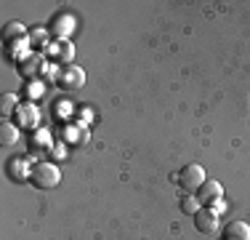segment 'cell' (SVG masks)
Listing matches in <instances>:
<instances>
[{"mask_svg":"<svg viewBox=\"0 0 250 240\" xmlns=\"http://www.w3.org/2000/svg\"><path fill=\"white\" fill-rule=\"evenodd\" d=\"M38 123H40V110L35 101H24V104H19V110H16V125L19 128H35L38 131Z\"/></svg>","mask_w":250,"mask_h":240,"instance_id":"obj_6","label":"cell"},{"mask_svg":"<svg viewBox=\"0 0 250 240\" xmlns=\"http://www.w3.org/2000/svg\"><path fill=\"white\" fill-rule=\"evenodd\" d=\"M16 110H19V99H16V94H3L0 96V115H3V120L8 115H14Z\"/></svg>","mask_w":250,"mask_h":240,"instance_id":"obj_16","label":"cell"},{"mask_svg":"<svg viewBox=\"0 0 250 240\" xmlns=\"http://www.w3.org/2000/svg\"><path fill=\"white\" fill-rule=\"evenodd\" d=\"M75 112V107L69 104V101H56L53 104V115H56V120H69Z\"/></svg>","mask_w":250,"mask_h":240,"instance_id":"obj_19","label":"cell"},{"mask_svg":"<svg viewBox=\"0 0 250 240\" xmlns=\"http://www.w3.org/2000/svg\"><path fill=\"white\" fill-rule=\"evenodd\" d=\"M29 149L32 152H38V155H43V152H51L53 149V139H51V134L45 128H38L32 136H29Z\"/></svg>","mask_w":250,"mask_h":240,"instance_id":"obj_10","label":"cell"},{"mask_svg":"<svg viewBox=\"0 0 250 240\" xmlns=\"http://www.w3.org/2000/svg\"><path fill=\"white\" fill-rule=\"evenodd\" d=\"M45 67H48V64H45V56H43V53H38V51H32L24 62L19 64V72L27 77V80H38V75H43Z\"/></svg>","mask_w":250,"mask_h":240,"instance_id":"obj_5","label":"cell"},{"mask_svg":"<svg viewBox=\"0 0 250 240\" xmlns=\"http://www.w3.org/2000/svg\"><path fill=\"white\" fill-rule=\"evenodd\" d=\"M221 197H224V187L218 182H213V179H208V182L197 190V200L202 206H213V203H218Z\"/></svg>","mask_w":250,"mask_h":240,"instance_id":"obj_9","label":"cell"},{"mask_svg":"<svg viewBox=\"0 0 250 240\" xmlns=\"http://www.w3.org/2000/svg\"><path fill=\"white\" fill-rule=\"evenodd\" d=\"M29 182L38 190H53L62 182V171H59L56 163H35L32 173H29Z\"/></svg>","mask_w":250,"mask_h":240,"instance_id":"obj_1","label":"cell"},{"mask_svg":"<svg viewBox=\"0 0 250 240\" xmlns=\"http://www.w3.org/2000/svg\"><path fill=\"white\" fill-rule=\"evenodd\" d=\"M51 158H53V160H67V144H64V142L53 144V149H51Z\"/></svg>","mask_w":250,"mask_h":240,"instance_id":"obj_21","label":"cell"},{"mask_svg":"<svg viewBox=\"0 0 250 240\" xmlns=\"http://www.w3.org/2000/svg\"><path fill=\"white\" fill-rule=\"evenodd\" d=\"M77 112H83V123L80 125H88L93 120V112H91V107H83V110H77Z\"/></svg>","mask_w":250,"mask_h":240,"instance_id":"obj_23","label":"cell"},{"mask_svg":"<svg viewBox=\"0 0 250 240\" xmlns=\"http://www.w3.org/2000/svg\"><path fill=\"white\" fill-rule=\"evenodd\" d=\"M32 173V160H21V158H11L8 160V176L14 182H21V179H29Z\"/></svg>","mask_w":250,"mask_h":240,"instance_id":"obj_11","label":"cell"},{"mask_svg":"<svg viewBox=\"0 0 250 240\" xmlns=\"http://www.w3.org/2000/svg\"><path fill=\"white\" fill-rule=\"evenodd\" d=\"M24 96H27L29 101L43 99V96H45V80H27V86H24Z\"/></svg>","mask_w":250,"mask_h":240,"instance_id":"obj_17","label":"cell"},{"mask_svg":"<svg viewBox=\"0 0 250 240\" xmlns=\"http://www.w3.org/2000/svg\"><path fill=\"white\" fill-rule=\"evenodd\" d=\"M200 208H202V203L197 200V195H189V192H187V195L181 197V211H184V214L194 216V214L200 211Z\"/></svg>","mask_w":250,"mask_h":240,"instance_id":"obj_18","label":"cell"},{"mask_svg":"<svg viewBox=\"0 0 250 240\" xmlns=\"http://www.w3.org/2000/svg\"><path fill=\"white\" fill-rule=\"evenodd\" d=\"M176 179H178V184H181L187 192H197L202 184L208 182V173H205V168H202L200 163H187L181 171H178Z\"/></svg>","mask_w":250,"mask_h":240,"instance_id":"obj_2","label":"cell"},{"mask_svg":"<svg viewBox=\"0 0 250 240\" xmlns=\"http://www.w3.org/2000/svg\"><path fill=\"white\" fill-rule=\"evenodd\" d=\"M8 46V59L11 62H16V64H21L24 59L32 53V43H29V38H21V40H14V43H5Z\"/></svg>","mask_w":250,"mask_h":240,"instance_id":"obj_12","label":"cell"},{"mask_svg":"<svg viewBox=\"0 0 250 240\" xmlns=\"http://www.w3.org/2000/svg\"><path fill=\"white\" fill-rule=\"evenodd\" d=\"M56 86L62 88V91H67V94H75V91H80V88L85 86V70H83V67H75V64H69V67H64L62 72H59V80H56Z\"/></svg>","mask_w":250,"mask_h":240,"instance_id":"obj_3","label":"cell"},{"mask_svg":"<svg viewBox=\"0 0 250 240\" xmlns=\"http://www.w3.org/2000/svg\"><path fill=\"white\" fill-rule=\"evenodd\" d=\"M19 142V125L11 123V120H3L0 123V144L3 147H14Z\"/></svg>","mask_w":250,"mask_h":240,"instance_id":"obj_14","label":"cell"},{"mask_svg":"<svg viewBox=\"0 0 250 240\" xmlns=\"http://www.w3.org/2000/svg\"><path fill=\"white\" fill-rule=\"evenodd\" d=\"M75 27H77V22H75L72 14H59L51 24V35L56 40H69V35L75 32Z\"/></svg>","mask_w":250,"mask_h":240,"instance_id":"obj_8","label":"cell"},{"mask_svg":"<svg viewBox=\"0 0 250 240\" xmlns=\"http://www.w3.org/2000/svg\"><path fill=\"white\" fill-rule=\"evenodd\" d=\"M208 208H213V211H216L218 216H221V214L226 211V200H224V197H221V200H218V203H213V206H208Z\"/></svg>","mask_w":250,"mask_h":240,"instance_id":"obj_24","label":"cell"},{"mask_svg":"<svg viewBox=\"0 0 250 240\" xmlns=\"http://www.w3.org/2000/svg\"><path fill=\"white\" fill-rule=\"evenodd\" d=\"M43 80H53V83L59 80V64H48V67H45V72H43Z\"/></svg>","mask_w":250,"mask_h":240,"instance_id":"obj_22","label":"cell"},{"mask_svg":"<svg viewBox=\"0 0 250 240\" xmlns=\"http://www.w3.org/2000/svg\"><path fill=\"white\" fill-rule=\"evenodd\" d=\"M218 224H221V216L208 206H202L200 211L194 214V227H197V232H202V235H213V232L218 230Z\"/></svg>","mask_w":250,"mask_h":240,"instance_id":"obj_4","label":"cell"},{"mask_svg":"<svg viewBox=\"0 0 250 240\" xmlns=\"http://www.w3.org/2000/svg\"><path fill=\"white\" fill-rule=\"evenodd\" d=\"M48 35L51 32H45V29H32V32H29V43L38 46V48H48L51 46L48 43Z\"/></svg>","mask_w":250,"mask_h":240,"instance_id":"obj_20","label":"cell"},{"mask_svg":"<svg viewBox=\"0 0 250 240\" xmlns=\"http://www.w3.org/2000/svg\"><path fill=\"white\" fill-rule=\"evenodd\" d=\"M224 240H250V224H245V221H229L224 230Z\"/></svg>","mask_w":250,"mask_h":240,"instance_id":"obj_13","label":"cell"},{"mask_svg":"<svg viewBox=\"0 0 250 240\" xmlns=\"http://www.w3.org/2000/svg\"><path fill=\"white\" fill-rule=\"evenodd\" d=\"M3 38H5V43H14V40L29 38V35H27V27L21 22H8L5 29H3Z\"/></svg>","mask_w":250,"mask_h":240,"instance_id":"obj_15","label":"cell"},{"mask_svg":"<svg viewBox=\"0 0 250 240\" xmlns=\"http://www.w3.org/2000/svg\"><path fill=\"white\" fill-rule=\"evenodd\" d=\"M45 53H48L56 64L62 62V64H67V67H69V62L75 59V46L69 43V40H53V43L45 48Z\"/></svg>","mask_w":250,"mask_h":240,"instance_id":"obj_7","label":"cell"}]
</instances>
